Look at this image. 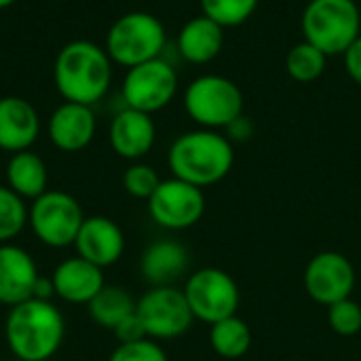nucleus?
Wrapping results in <instances>:
<instances>
[{"label": "nucleus", "mask_w": 361, "mask_h": 361, "mask_svg": "<svg viewBox=\"0 0 361 361\" xmlns=\"http://www.w3.org/2000/svg\"><path fill=\"white\" fill-rule=\"evenodd\" d=\"M190 267L188 250L176 239H161L148 245L140 260L142 277L152 288L176 286Z\"/></svg>", "instance_id": "obj_19"}, {"label": "nucleus", "mask_w": 361, "mask_h": 361, "mask_svg": "<svg viewBox=\"0 0 361 361\" xmlns=\"http://www.w3.org/2000/svg\"><path fill=\"white\" fill-rule=\"evenodd\" d=\"M135 313L142 319L148 338L171 341L186 334L195 322L188 300L176 286L150 288L135 305Z\"/></svg>", "instance_id": "obj_10"}, {"label": "nucleus", "mask_w": 361, "mask_h": 361, "mask_svg": "<svg viewBox=\"0 0 361 361\" xmlns=\"http://www.w3.org/2000/svg\"><path fill=\"white\" fill-rule=\"evenodd\" d=\"M302 279L309 298L324 307L351 298L355 290V269L341 252H322L313 256Z\"/></svg>", "instance_id": "obj_12"}, {"label": "nucleus", "mask_w": 361, "mask_h": 361, "mask_svg": "<svg viewBox=\"0 0 361 361\" xmlns=\"http://www.w3.org/2000/svg\"><path fill=\"white\" fill-rule=\"evenodd\" d=\"M184 296L195 319L216 324L237 315L241 305V292L237 281L222 269L207 267L188 275L184 283Z\"/></svg>", "instance_id": "obj_8"}, {"label": "nucleus", "mask_w": 361, "mask_h": 361, "mask_svg": "<svg viewBox=\"0 0 361 361\" xmlns=\"http://www.w3.org/2000/svg\"><path fill=\"white\" fill-rule=\"evenodd\" d=\"M345 55V68L347 74L353 78V82H357L361 87V36L343 53Z\"/></svg>", "instance_id": "obj_31"}, {"label": "nucleus", "mask_w": 361, "mask_h": 361, "mask_svg": "<svg viewBox=\"0 0 361 361\" xmlns=\"http://www.w3.org/2000/svg\"><path fill=\"white\" fill-rule=\"evenodd\" d=\"M300 27L305 40L328 57L343 55L361 36V11L355 0H309Z\"/></svg>", "instance_id": "obj_4"}, {"label": "nucleus", "mask_w": 361, "mask_h": 361, "mask_svg": "<svg viewBox=\"0 0 361 361\" xmlns=\"http://www.w3.org/2000/svg\"><path fill=\"white\" fill-rule=\"evenodd\" d=\"M82 222L85 214L80 203L63 190H47L27 209V224L34 237L53 250L74 245Z\"/></svg>", "instance_id": "obj_7"}, {"label": "nucleus", "mask_w": 361, "mask_h": 361, "mask_svg": "<svg viewBox=\"0 0 361 361\" xmlns=\"http://www.w3.org/2000/svg\"><path fill=\"white\" fill-rule=\"evenodd\" d=\"M330 328L338 336H355L361 332V305L353 298L338 300L328 307Z\"/></svg>", "instance_id": "obj_28"}, {"label": "nucleus", "mask_w": 361, "mask_h": 361, "mask_svg": "<svg viewBox=\"0 0 361 361\" xmlns=\"http://www.w3.org/2000/svg\"><path fill=\"white\" fill-rule=\"evenodd\" d=\"M176 93L178 72L169 61L161 57L129 68L121 87L125 106L146 114H154L169 106Z\"/></svg>", "instance_id": "obj_9"}, {"label": "nucleus", "mask_w": 361, "mask_h": 361, "mask_svg": "<svg viewBox=\"0 0 361 361\" xmlns=\"http://www.w3.org/2000/svg\"><path fill=\"white\" fill-rule=\"evenodd\" d=\"M326 63H328V55L307 40L294 44L286 55V70L290 78L302 85L315 82L326 72Z\"/></svg>", "instance_id": "obj_24"}, {"label": "nucleus", "mask_w": 361, "mask_h": 361, "mask_svg": "<svg viewBox=\"0 0 361 361\" xmlns=\"http://www.w3.org/2000/svg\"><path fill=\"white\" fill-rule=\"evenodd\" d=\"M74 250L76 256L106 269L121 260L125 252V233L114 220L106 216H91L85 218L74 239Z\"/></svg>", "instance_id": "obj_13"}, {"label": "nucleus", "mask_w": 361, "mask_h": 361, "mask_svg": "<svg viewBox=\"0 0 361 361\" xmlns=\"http://www.w3.org/2000/svg\"><path fill=\"white\" fill-rule=\"evenodd\" d=\"M38 279V267L23 247L0 243V305L15 307L34 298Z\"/></svg>", "instance_id": "obj_16"}, {"label": "nucleus", "mask_w": 361, "mask_h": 361, "mask_svg": "<svg viewBox=\"0 0 361 361\" xmlns=\"http://www.w3.org/2000/svg\"><path fill=\"white\" fill-rule=\"evenodd\" d=\"M135 300L131 294L121 286H104L102 292L87 305L89 317L108 330H114L125 317L135 313Z\"/></svg>", "instance_id": "obj_22"}, {"label": "nucleus", "mask_w": 361, "mask_h": 361, "mask_svg": "<svg viewBox=\"0 0 361 361\" xmlns=\"http://www.w3.org/2000/svg\"><path fill=\"white\" fill-rule=\"evenodd\" d=\"M108 142L110 148L127 161H140L146 157L154 142H157V125L152 121V114L123 108L118 114H114L110 129H108Z\"/></svg>", "instance_id": "obj_15"}, {"label": "nucleus", "mask_w": 361, "mask_h": 361, "mask_svg": "<svg viewBox=\"0 0 361 361\" xmlns=\"http://www.w3.org/2000/svg\"><path fill=\"white\" fill-rule=\"evenodd\" d=\"M209 345L216 355L224 360H239L252 347V330L239 315L226 317L209 326Z\"/></svg>", "instance_id": "obj_23"}, {"label": "nucleus", "mask_w": 361, "mask_h": 361, "mask_svg": "<svg viewBox=\"0 0 361 361\" xmlns=\"http://www.w3.org/2000/svg\"><path fill=\"white\" fill-rule=\"evenodd\" d=\"M184 110L203 129H228L243 116V91L222 74H203L186 87Z\"/></svg>", "instance_id": "obj_6"}, {"label": "nucleus", "mask_w": 361, "mask_h": 361, "mask_svg": "<svg viewBox=\"0 0 361 361\" xmlns=\"http://www.w3.org/2000/svg\"><path fill=\"white\" fill-rule=\"evenodd\" d=\"M15 2H17V0H0V11H2V8H8V6L15 4Z\"/></svg>", "instance_id": "obj_32"}, {"label": "nucleus", "mask_w": 361, "mask_h": 361, "mask_svg": "<svg viewBox=\"0 0 361 361\" xmlns=\"http://www.w3.org/2000/svg\"><path fill=\"white\" fill-rule=\"evenodd\" d=\"M108 361H169L165 349L152 341V338H144L137 343H127V345H118L110 360Z\"/></svg>", "instance_id": "obj_29"}, {"label": "nucleus", "mask_w": 361, "mask_h": 361, "mask_svg": "<svg viewBox=\"0 0 361 361\" xmlns=\"http://www.w3.org/2000/svg\"><path fill=\"white\" fill-rule=\"evenodd\" d=\"M167 42L163 21L148 11H131L121 15L106 34V53L112 63L127 70L144 61L161 57Z\"/></svg>", "instance_id": "obj_5"}, {"label": "nucleus", "mask_w": 361, "mask_h": 361, "mask_svg": "<svg viewBox=\"0 0 361 361\" xmlns=\"http://www.w3.org/2000/svg\"><path fill=\"white\" fill-rule=\"evenodd\" d=\"M97 131V118L91 106L63 102L49 118V140L61 152L85 150Z\"/></svg>", "instance_id": "obj_14"}, {"label": "nucleus", "mask_w": 361, "mask_h": 361, "mask_svg": "<svg viewBox=\"0 0 361 361\" xmlns=\"http://www.w3.org/2000/svg\"><path fill=\"white\" fill-rule=\"evenodd\" d=\"M40 135V116L36 108L17 95L0 97V150H30Z\"/></svg>", "instance_id": "obj_18"}, {"label": "nucleus", "mask_w": 361, "mask_h": 361, "mask_svg": "<svg viewBox=\"0 0 361 361\" xmlns=\"http://www.w3.org/2000/svg\"><path fill=\"white\" fill-rule=\"evenodd\" d=\"M47 184H49V169L40 154L32 150H21L11 154L6 163V186L15 195H19L23 201L25 199L34 201L49 190Z\"/></svg>", "instance_id": "obj_21"}, {"label": "nucleus", "mask_w": 361, "mask_h": 361, "mask_svg": "<svg viewBox=\"0 0 361 361\" xmlns=\"http://www.w3.org/2000/svg\"><path fill=\"white\" fill-rule=\"evenodd\" d=\"M27 226L25 201L8 186H0V243L13 241Z\"/></svg>", "instance_id": "obj_25"}, {"label": "nucleus", "mask_w": 361, "mask_h": 361, "mask_svg": "<svg viewBox=\"0 0 361 361\" xmlns=\"http://www.w3.org/2000/svg\"><path fill=\"white\" fill-rule=\"evenodd\" d=\"M235 163V150L226 135L216 129L186 131L173 140L167 152V165L173 178L199 188L222 182Z\"/></svg>", "instance_id": "obj_3"}, {"label": "nucleus", "mask_w": 361, "mask_h": 361, "mask_svg": "<svg viewBox=\"0 0 361 361\" xmlns=\"http://www.w3.org/2000/svg\"><path fill=\"white\" fill-rule=\"evenodd\" d=\"M159 184H161V178H159L157 169L146 163H133L123 173V188L133 199L148 201L154 195V190L159 188Z\"/></svg>", "instance_id": "obj_27"}, {"label": "nucleus", "mask_w": 361, "mask_h": 361, "mask_svg": "<svg viewBox=\"0 0 361 361\" xmlns=\"http://www.w3.org/2000/svg\"><path fill=\"white\" fill-rule=\"evenodd\" d=\"M224 30L226 27L205 15L192 17L178 34V53L188 63H209L224 47Z\"/></svg>", "instance_id": "obj_20"}, {"label": "nucleus", "mask_w": 361, "mask_h": 361, "mask_svg": "<svg viewBox=\"0 0 361 361\" xmlns=\"http://www.w3.org/2000/svg\"><path fill=\"white\" fill-rule=\"evenodd\" d=\"M55 296L70 305H89L106 286L104 269L91 264L80 256L66 258L51 275Z\"/></svg>", "instance_id": "obj_17"}, {"label": "nucleus", "mask_w": 361, "mask_h": 361, "mask_svg": "<svg viewBox=\"0 0 361 361\" xmlns=\"http://www.w3.org/2000/svg\"><path fill=\"white\" fill-rule=\"evenodd\" d=\"M53 80L63 102L93 106L110 89L112 59L104 47L91 40H72L55 57Z\"/></svg>", "instance_id": "obj_1"}, {"label": "nucleus", "mask_w": 361, "mask_h": 361, "mask_svg": "<svg viewBox=\"0 0 361 361\" xmlns=\"http://www.w3.org/2000/svg\"><path fill=\"white\" fill-rule=\"evenodd\" d=\"M66 322L51 300L30 298L11 307L4 322L8 351L19 361H49L61 347Z\"/></svg>", "instance_id": "obj_2"}, {"label": "nucleus", "mask_w": 361, "mask_h": 361, "mask_svg": "<svg viewBox=\"0 0 361 361\" xmlns=\"http://www.w3.org/2000/svg\"><path fill=\"white\" fill-rule=\"evenodd\" d=\"M114 336L118 341V345H127V343H137V341H144L148 338L146 334V328L142 324V319L137 317V313H131L129 317H125L114 330Z\"/></svg>", "instance_id": "obj_30"}, {"label": "nucleus", "mask_w": 361, "mask_h": 361, "mask_svg": "<svg viewBox=\"0 0 361 361\" xmlns=\"http://www.w3.org/2000/svg\"><path fill=\"white\" fill-rule=\"evenodd\" d=\"M148 214L167 231H186L205 214L203 188L178 178L161 180L159 188L148 199Z\"/></svg>", "instance_id": "obj_11"}, {"label": "nucleus", "mask_w": 361, "mask_h": 361, "mask_svg": "<svg viewBox=\"0 0 361 361\" xmlns=\"http://www.w3.org/2000/svg\"><path fill=\"white\" fill-rule=\"evenodd\" d=\"M258 2L260 0H201V11L222 27H237L256 13Z\"/></svg>", "instance_id": "obj_26"}]
</instances>
